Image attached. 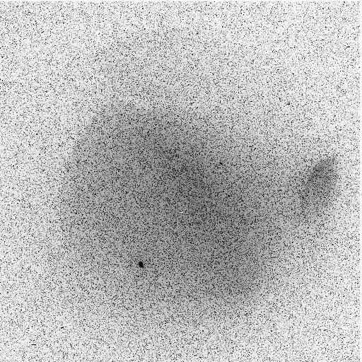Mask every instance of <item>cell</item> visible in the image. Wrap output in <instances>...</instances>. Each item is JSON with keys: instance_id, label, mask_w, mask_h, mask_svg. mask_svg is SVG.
<instances>
[{"instance_id": "1", "label": "cell", "mask_w": 362, "mask_h": 362, "mask_svg": "<svg viewBox=\"0 0 362 362\" xmlns=\"http://www.w3.org/2000/svg\"><path fill=\"white\" fill-rule=\"evenodd\" d=\"M339 179V164L334 157H327L312 168L301 189V203L306 215H318L325 210L336 192Z\"/></svg>"}]
</instances>
